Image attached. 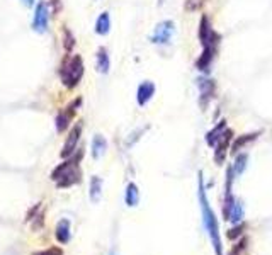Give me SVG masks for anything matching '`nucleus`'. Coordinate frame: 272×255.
<instances>
[{
	"label": "nucleus",
	"instance_id": "f257e3e1",
	"mask_svg": "<svg viewBox=\"0 0 272 255\" xmlns=\"http://www.w3.org/2000/svg\"><path fill=\"white\" fill-rule=\"evenodd\" d=\"M198 189H199V191H198V198H199V204H201L202 223H204V228H206V232H208L209 238H211L213 249H215L216 255H223L221 235H219V225H218V219H216V215L213 213L211 206H209L208 196H206L204 181H202V172H199Z\"/></svg>",
	"mask_w": 272,
	"mask_h": 255
},
{
	"label": "nucleus",
	"instance_id": "f03ea898",
	"mask_svg": "<svg viewBox=\"0 0 272 255\" xmlns=\"http://www.w3.org/2000/svg\"><path fill=\"white\" fill-rule=\"evenodd\" d=\"M82 155L84 153L72 155V157H68V160H65L63 164H60L51 172V179L56 182L58 187H70V185H75L80 181L78 162H80Z\"/></svg>",
	"mask_w": 272,
	"mask_h": 255
},
{
	"label": "nucleus",
	"instance_id": "7ed1b4c3",
	"mask_svg": "<svg viewBox=\"0 0 272 255\" xmlns=\"http://www.w3.org/2000/svg\"><path fill=\"white\" fill-rule=\"evenodd\" d=\"M85 73L84 60L80 55H68L60 67V80L67 89H75Z\"/></svg>",
	"mask_w": 272,
	"mask_h": 255
},
{
	"label": "nucleus",
	"instance_id": "20e7f679",
	"mask_svg": "<svg viewBox=\"0 0 272 255\" xmlns=\"http://www.w3.org/2000/svg\"><path fill=\"white\" fill-rule=\"evenodd\" d=\"M199 41H201L202 48H208V46H219V43H221V34L216 33L215 27H213L211 24V19H209L208 16H202L201 17V22H199Z\"/></svg>",
	"mask_w": 272,
	"mask_h": 255
},
{
	"label": "nucleus",
	"instance_id": "39448f33",
	"mask_svg": "<svg viewBox=\"0 0 272 255\" xmlns=\"http://www.w3.org/2000/svg\"><path fill=\"white\" fill-rule=\"evenodd\" d=\"M196 85L199 89V108L204 111L216 94V82L208 77H199L196 80Z\"/></svg>",
	"mask_w": 272,
	"mask_h": 255
},
{
	"label": "nucleus",
	"instance_id": "423d86ee",
	"mask_svg": "<svg viewBox=\"0 0 272 255\" xmlns=\"http://www.w3.org/2000/svg\"><path fill=\"white\" fill-rule=\"evenodd\" d=\"M48 24H50V7L44 0H41L34 9L33 31L37 34H44L48 31Z\"/></svg>",
	"mask_w": 272,
	"mask_h": 255
},
{
	"label": "nucleus",
	"instance_id": "0eeeda50",
	"mask_svg": "<svg viewBox=\"0 0 272 255\" xmlns=\"http://www.w3.org/2000/svg\"><path fill=\"white\" fill-rule=\"evenodd\" d=\"M175 33V24L174 20H162L157 24L153 34H151V43L153 44H168L174 37Z\"/></svg>",
	"mask_w": 272,
	"mask_h": 255
},
{
	"label": "nucleus",
	"instance_id": "6e6552de",
	"mask_svg": "<svg viewBox=\"0 0 272 255\" xmlns=\"http://www.w3.org/2000/svg\"><path fill=\"white\" fill-rule=\"evenodd\" d=\"M80 104H82V99L78 97V99H75V101L72 102L68 108H65L63 111L58 112V116H56V129H58V133H63V131L67 129L68 126H70V121L73 119L75 112H77V109L80 108Z\"/></svg>",
	"mask_w": 272,
	"mask_h": 255
},
{
	"label": "nucleus",
	"instance_id": "1a4fd4ad",
	"mask_svg": "<svg viewBox=\"0 0 272 255\" xmlns=\"http://www.w3.org/2000/svg\"><path fill=\"white\" fill-rule=\"evenodd\" d=\"M80 134H82V123H77V125L72 128L70 133H68V138H67V141H65V145H63V150H61V157L68 158V157H72V155H73L75 148H77L78 140H80Z\"/></svg>",
	"mask_w": 272,
	"mask_h": 255
},
{
	"label": "nucleus",
	"instance_id": "9d476101",
	"mask_svg": "<svg viewBox=\"0 0 272 255\" xmlns=\"http://www.w3.org/2000/svg\"><path fill=\"white\" fill-rule=\"evenodd\" d=\"M155 92H157V87H155L153 82L150 80H145L138 85V91H136V102L140 108H145L148 102L153 99Z\"/></svg>",
	"mask_w": 272,
	"mask_h": 255
},
{
	"label": "nucleus",
	"instance_id": "9b49d317",
	"mask_svg": "<svg viewBox=\"0 0 272 255\" xmlns=\"http://www.w3.org/2000/svg\"><path fill=\"white\" fill-rule=\"evenodd\" d=\"M216 53H218V48L216 46H208V48H202V53L199 55V58L196 60V68L199 72H204L208 73L209 68H211L213 61L216 58Z\"/></svg>",
	"mask_w": 272,
	"mask_h": 255
},
{
	"label": "nucleus",
	"instance_id": "f8f14e48",
	"mask_svg": "<svg viewBox=\"0 0 272 255\" xmlns=\"http://www.w3.org/2000/svg\"><path fill=\"white\" fill-rule=\"evenodd\" d=\"M232 138H233V131L232 129H226L225 133H223L221 140L216 143V151H215V162L218 165H221V162L225 160L226 157V150H228V146H232Z\"/></svg>",
	"mask_w": 272,
	"mask_h": 255
},
{
	"label": "nucleus",
	"instance_id": "ddd939ff",
	"mask_svg": "<svg viewBox=\"0 0 272 255\" xmlns=\"http://www.w3.org/2000/svg\"><path fill=\"white\" fill-rule=\"evenodd\" d=\"M95 68L102 75L109 73V70H111V58H109L108 48L101 46L97 50V53H95Z\"/></svg>",
	"mask_w": 272,
	"mask_h": 255
},
{
	"label": "nucleus",
	"instance_id": "4468645a",
	"mask_svg": "<svg viewBox=\"0 0 272 255\" xmlns=\"http://www.w3.org/2000/svg\"><path fill=\"white\" fill-rule=\"evenodd\" d=\"M260 133H249V134H240V136H236L235 140L232 141V146H230V150H232V153H238L242 148H245L249 143H252L254 140H255L257 136H259Z\"/></svg>",
	"mask_w": 272,
	"mask_h": 255
},
{
	"label": "nucleus",
	"instance_id": "2eb2a0df",
	"mask_svg": "<svg viewBox=\"0 0 272 255\" xmlns=\"http://www.w3.org/2000/svg\"><path fill=\"white\" fill-rule=\"evenodd\" d=\"M94 31L99 34V36H106V34H109V31H111V16H109V12L99 14L97 20H95Z\"/></svg>",
	"mask_w": 272,
	"mask_h": 255
},
{
	"label": "nucleus",
	"instance_id": "dca6fc26",
	"mask_svg": "<svg viewBox=\"0 0 272 255\" xmlns=\"http://www.w3.org/2000/svg\"><path fill=\"white\" fill-rule=\"evenodd\" d=\"M225 131H226V121L223 119V121H219L218 125H216L208 134H206V143L211 145V146H216V143L221 140V136H223Z\"/></svg>",
	"mask_w": 272,
	"mask_h": 255
},
{
	"label": "nucleus",
	"instance_id": "f3484780",
	"mask_svg": "<svg viewBox=\"0 0 272 255\" xmlns=\"http://www.w3.org/2000/svg\"><path fill=\"white\" fill-rule=\"evenodd\" d=\"M106 150H108V141H106V138L102 136V134H95L94 140H92V157H94L95 160H99V158L104 157Z\"/></svg>",
	"mask_w": 272,
	"mask_h": 255
},
{
	"label": "nucleus",
	"instance_id": "a211bd4d",
	"mask_svg": "<svg viewBox=\"0 0 272 255\" xmlns=\"http://www.w3.org/2000/svg\"><path fill=\"white\" fill-rule=\"evenodd\" d=\"M56 238L60 243H68L70 242V237H72V232H70V221L68 219H61L60 223L56 225Z\"/></svg>",
	"mask_w": 272,
	"mask_h": 255
},
{
	"label": "nucleus",
	"instance_id": "6ab92c4d",
	"mask_svg": "<svg viewBox=\"0 0 272 255\" xmlns=\"http://www.w3.org/2000/svg\"><path fill=\"white\" fill-rule=\"evenodd\" d=\"M125 201H126V204L131 206V208H135L138 204V201H140V191H138V185L135 182H129L128 187H126Z\"/></svg>",
	"mask_w": 272,
	"mask_h": 255
},
{
	"label": "nucleus",
	"instance_id": "aec40b11",
	"mask_svg": "<svg viewBox=\"0 0 272 255\" xmlns=\"http://www.w3.org/2000/svg\"><path fill=\"white\" fill-rule=\"evenodd\" d=\"M247 164H249V155L247 153H240L236 155L235 158V164H233L232 167V172H233V177H240V175L243 174V170L247 168Z\"/></svg>",
	"mask_w": 272,
	"mask_h": 255
},
{
	"label": "nucleus",
	"instance_id": "412c9836",
	"mask_svg": "<svg viewBox=\"0 0 272 255\" xmlns=\"http://www.w3.org/2000/svg\"><path fill=\"white\" fill-rule=\"evenodd\" d=\"M101 194H102V179L94 175L91 179V201L99 202L101 201Z\"/></svg>",
	"mask_w": 272,
	"mask_h": 255
},
{
	"label": "nucleus",
	"instance_id": "4be33fe9",
	"mask_svg": "<svg viewBox=\"0 0 272 255\" xmlns=\"http://www.w3.org/2000/svg\"><path fill=\"white\" fill-rule=\"evenodd\" d=\"M242 218H243V204L238 201V199H235V202H233L232 209H230L228 219H232L233 223H238Z\"/></svg>",
	"mask_w": 272,
	"mask_h": 255
},
{
	"label": "nucleus",
	"instance_id": "5701e85b",
	"mask_svg": "<svg viewBox=\"0 0 272 255\" xmlns=\"http://www.w3.org/2000/svg\"><path fill=\"white\" fill-rule=\"evenodd\" d=\"M63 46H65V51L67 53H70L72 50H73V46H75V37H73V34L70 33V31L65 27L63 29Z\"/></svg>",
	"mask_w": 272,
	"mask_h": 255
},
{
	"label": "nucleus",
	"instance_id": "b1692460",
	"mask_svg": "<svg viewBox=\"0 0 272 255\" xmlns=\"http://www.w3.org/2000/svg\"><path fill=\"white\" fill-rule=\"evenodd\" d=\"M206 2H208V0H185L184 9H185V12H196V10L201 9Z\"/></svg>",
	"mask_w": 272,
	"mask_h": 255
},
{
	"label": "nucleus",
	"instance_id": "393cba45",
	"mask_svg": "<svg viewBox=\"0 0 272 255\" xmlns=\"http://www.w3.org/2000/svg\"><path fill=\"white\" fill-rule=\"evenodd\" d=\"M33 255H63V252H61V249H58V247H50V249L41 250V252H36Z\"/></svg>",
	"mask_w": 272,
	"mask_h": 255
},
{
	"label": "nucleus",
	"instance_id": "a878e982",
	"mask_svg": "<svg viewBox=\"0 0 272 255\" xmlns=\"http://www.w3.org/2000/svg\"><path fill=\"white\" fill-rule=\"evenodd\" d=\"M20 2H22V5H26V7H33L36 0H20Z\"/></svg>",
	"mask_w": 272,
	"mask_h": 255
},
{
	"label": "nucleus",
	"instance_id": "bb28decb",
	"mask_svg": "<svg viewBox=\"0 0 272 255\" xmlns=\"http://www.w3.org/2000/svg\"><path fill=\"white\" fill-rule=\"evenodd\" d=\"M162 3H163V0H158V5H162Z\"/></svg>",
	"mask_w": 272,
	"mask_h": 255
}]
</instances>
